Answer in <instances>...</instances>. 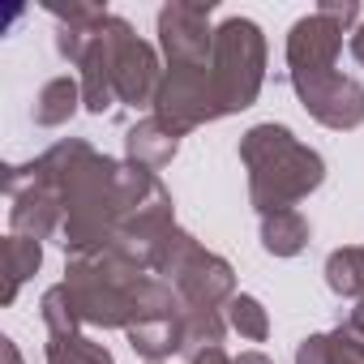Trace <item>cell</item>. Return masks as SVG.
<instances>
[{
	"instance_id": "25",
	"label": "cell",
	"mask_w": 364,
	"mask_h": 364,
	"mask_svg": "<svg viewBox=\"0 0 364 364\" xmlns=\"http://www.w3.org/2000/svg\"><path fill=\"white\" fill-rule=\"evenodd\" d=\"M347 326H351V330H355V334L364 338V296L355 300V309H351V317H347Z\"/></svg>"
},
{
	"instance_id": "19",
	"label": "cell",
	"mask_w": 364,
	"mask_h": 364,
	"mask_svg": "<svg viewBox=\"0 0 364 364\" xmlns=\"http://www.w3.org/2000/svg\"><path fill=\"white\" fill-rule=\"evenodd\" d=\"M48 364H116L103 343L90 334H48Z\"/></svg>"
},
{
	"instance_id": "18",
	"label": "cell",
	"mask_w": 364,
	"mask_h": 364,
	"mask_svg": "<svg viewBox=\"0 0 364 364\" xmlns=\"http://www.w3.org/2000/svg\"><path fill=\"white\" fill-rule=\"evenodd\" d=\"M223 334H228V321L219 317V309H189L185 304V347H180L185 360H198L202 351L223 347Z\"/></svg>"
},
{
	"instance_id": "20",
	"label": "cell",
	"mask_w": 364,
	"mask_h": 364,
	"mask_svg": "<svg viewBox=\"0 0 364 364\" xmlns=\"http://www.w3.org/2000/svg\"><path fill=\"white\" fill-rule=\"evenodd\" d=\"M228 326L240 334V338H249V343H266L270 338V317H266V309H262V300L257 296H232L228 300Z\"/></svg>"
},
{
	"instance_id": "11",
	"label": "cell",
	"mask_w": 364,
	"mask_h": 364,
	"mask_svg": "<svg viewBox=\"0 0 364 364\" xmlns=\"http://www.w3.org/2000/svg\"><path fill=\"white\" fill-rule=\"evenodd\" d=\"M300 107L326 124V129H360L364 124V86L347 73H317V77H296L291 82Z\"/></svg>"
},
{
	"instance_id": "13",
	"label": "cell",
	"mask_w": 364,
	"mask_h": 364,
	"mask_svg": "<svg viewBox=\"0 0 364 364\" xmlns=\"http://www.w3.org/2000/svg\"><path fill=\"white\" fill-rule=\"evenodd\" d=\"M176 150H180V137H176L167 124H159L154 116L137 120V124L124 133V154H129V163H133V167L163 171V167L176 159Z\"/></svg>"
},
{
	"instance_id": "1",
	"label": "cell",
	"mask_w": 364,
	"mask_h": 364,
	"mask_svg": "<svg viewBox=\"0 0 364 364\" xmlns=\"http://www.w3.org/2000/svg\"><path fill=\"white\" fill-rule=\"evenodd\" d=\"M31 167L65 206L60 249L69 257H86V253H99V249H112L116 232L133 215H141V210H150V206L171 198L159 185L154 171L133 167V163H116V159L99 154L82 137L56 141Z\"/></svg>"
},
{
	"instance_id": "22",
	"label": "cell",
	"mask_w": 364,
	"mask_h": 364,
	"mask_svg": "<svg viewBox=\"0 0 364 364\" xmlns=\"http://www.w3.org/2000/svg\"><path fill=\"white\" fill-rule=\"evenodd\" d=\"M326 343H330V364H364V338L351 326L330 330Z\"/></svg>"
},
{
	"instance_id": "27",
	"label": "cell",
	"mask_w": 364,
	"mask_h": 364,
	"mask_svg": "<svg viewBox=\"0 0 364 364\" xmlns=\"http://www.w3.org/2000/svg\"><path fill=\"white\" fill-rule=\"evenodd\" d=\"M351 56H355V60L364 65V22H360V26L351 31Z\"/></svg>"
},
{
	"instance_id": "8",
	"label": "cell",
	"mask_w": 364,
	"mask_h": 364,
	"mask_svg": "<svg viewBox=\"0 0 364 364\" xmlns=\"http://www.w3.org/2000/svg\"><path fill=\"white\" fill-rule=\"evenodd\" d=\"M154 120L167 124L176 137H185L210 120H223V103H219L210 65L206 69H171L167 65L159 95H154Z\"/></svg>"
},
{
	"instance_id": "6",
	"label": "cell",
	"mask_w": 364,
	"mask_h": 364,
	"mask_svg": "<svg viewBox=\"0 0 364 364\" xmlns=\"http://www.w3.org/2000/svg\"><path fill=\"white\" fill-rule=\"evenodd\" d=\"M360 26V5L355 0H321L317 14L300 18L287 35V77H317V73H334L338 52H343V35H351Z\"/></svg>"
},
{
	"instance_id": "9",
	"label": "cell",
	"mask_w": 364,
	"mask_h": 364,
	"mask_svg": "<svg viewBox=\"0 0 364 364\" xmlns=\"http://www.w3.org/2000/svg\"><path fill=\"white\" fill-rule=\"evenodd\" d=\"M215 5H189L171 0L159 9V48L171 69H206L215 52V26H210Z\"/></svg>"
},
{
	"instance_id": "14",
	"label": "cell",
	"mask_w": 364,
	"mask_h": 364,
	"mask_svg": "<svg viewBox=\"0 0 364 364\" xmlns=\"http://www.w3.org/2000/svg\"><path fill=\"white\" fill-rule=\"evenodd\" d=\"M309 245V219L291 206V210H270L262 215V249L270 257H296Z\"/></svg>"
},
{
	"instance_id": "21",
	"label": "cell",
	"mask_w": 364,
	"mask_h": 364,
	"mask_svg": "<svg viewBox=\"0 0 364 364\" xmlns=\"http://www.w3.org/2000/svg\"><path fill=\"white\" fill-rule=\"evenodd\" d=\"M48 14H52L60 26H99V22L112 18L103 5H86V0H69V5H60V0H48Z\"/></svg>"
},
{
	"instance_id": "2",
	"label": "cell",
	"mask_w": 364,
	"mask_h": 364,
	"mask_svg": "<svg viewBox=\"0 0 364 364\" xmlns=\"http://www.w3.org/2000/svg\"><path fill=\"white\" fill-rule=\"evenodd\" d=\"M65 291L73 300V313L82 326L99 330H129L150 313L176 309L180 296L171 283L124 257L120 249H99L86 257H69L65 266Z\"/></svg>"
},
{
	"instance_id": "7",
	"label": "cell",
	"mask_w": 364,
	"mask_h": 364,
	"mask_svg": "<svg viewBox=\"0 0 364 364\" xmlns=\"http://www.w3.org/2000/svg\"><path fill=\"white\" fill-rule=\"evenodd\" d=\"M99 39H103V56H107V73H112L116 103L154 107V95H159V82H163L159 52H154L124 18H116V14L103 22Z\"/></svg>"
},
{
	"instance_id": "12",
	"label": "cell",
	"mask_w": 364,
	"mask_h": 364,
	"mask_svg": "<svg viewBox=\"0 0 364 364\" xmlns=\"http://www.w3.org/2000/svg\"><path fill=\"white\" fill-rule=\"evenodd\" d=\"M124 334H129V347L137 355H146L150 364H163L167 355H180V347H185V304L150 313L137 326H129Z\"/></svg>"
},
{
	"instance_id": "10",
	"label": "cell",
	"mask_w": 364,
	"mask_h": 364,
	"mask_svg": "<svg viewBox=\"0 0 364 364\" xmlns=\"http://www.w3.org/2000/svg\"><path fill=\"white\" fill-rule=\"evenodd\" d=\"M5 193H9V228H14V236L48 240V236H56V232L65 228V206H60V198L35 176L31 163L5 171Z\"/></svg>"
},
{
	"instance_id": "16",
	"label": "cell",
	"mask_w": 364,
	"mask_h": 364,
	"mask_svg": "<svg viewBox=\"0 0 364 364\" xmlns=\"http://www.w3.org/2000/svg\"><path fill=\"white\" fill-rule=\"evenodd\" d=\"M5 257H9V270H5V291H0V300L14 304L22 283L43 266V240H31V236H9L5 240Z\"/></svg>"
},
{
	"instance_id": "23",
	"label": "cell",
	"mask_w": 364,
	"mask_h": 364,
	"mask_svg": "<svg viewBox=\"0 0 364 364\" xmlns=\"http://www.w3.org/2000/svg\"><path fill=\"white\" fill-rule=\"evenodd\" d=\"M296 364H330V343H326V334H309V338L296 347Z\"/></svg>"
},
{
	"instance_id": "26",
	"label": "cell",
	"mask_w": 364,
	"mask_h": 364,
	"mask_svg": "<svg viewBox=\"0 0 364 364\" xmlns=\"http://www.w3.org/2000/svg\"><path fill=\"white\" fill-rule=\"evenodd\" d=\"M0 355H5V364H22V351L14 338H0Z\"/></svg>"
},
{
	"instance_id": "3",
	"label": "cell",
	"mask_w": 364,
	"mask_h": 364,
	"mask_svg": "<svg viewBox=\"0 0 364 364\" xmlns=\"http://www.w3.org/2000/svg\"><path fill=\"white\" fill-rule=\"evenodd\" d=\"M240 163L249 167V202L257 215L291 210L326 180V159L274 120L253 124L240 137Z\"/></svg>"
},
{
	"instance_id": "28",
	"label": "cell",
	"mask_w": 364,
	"mask_h": 364,
	"mask_svg": "<svg viewBox=\"0 0 364 364\" xmlns=\"http://www.w3.org/2000/svg\"><path fill=\"white\" fill-rule=\"evenodd\" d=\"M232 364H274L270 355H262V351H245V355H236Z\"/></svg>"
},
{
	"instance_id": "4",
	"label": "cell",
	"mask_w": 364,
	"mask_h": 364,
	"mask_svg": "<svg viewBox=\"0 0 364 364\" xmlns=\"http://www.w3.org/2000/svg\"><path fill=\"white\" fill-rule=\"evenodd\" d=\"M150 274L176 287L180 304L189 309H223L236 296V270L228 257L202 249L185 228H171L154 253H150Z\"/></svg>"
},
{
	"instance_id": "24",
	"label": "cell",
	"mask_w": 364,
	"mask_h": 364,
	"mask_svg": "<svg viewBox=\"0 0 364 364\" xmlns=\"http://www.w3.org/2000/svg\"><path fill=\"white\" fill-rule=\"evenodd\" d=\"M189 364H232V360H228V351H223V347H210V351H202V355H198V360H189Z\"/></svg>"
},
{
	"instance_id": "5",
	"label": "cell",
	"mask_w": 364,
	"mask_h": 364,
	"mask_svg": "<svg viewBox=\"0 0 364 364\" xmlns=\"http://www.w3.org/2000/svg\"><path fill=\"white\" fill-rule=\"evenodd\" d=\"M210 77L223 103V116H236L257 103L266 82V35L249 18H228L215 26V52H210Z\"/></svg>"
},
{
	"instance_id": "15",
	"label": "cell",
	"mask_w": 364,
	"mask_h": 364,
	"mask_svg": "<svg viewBox=\"0 0 364 364\" xmlns=\"http://www.w3.org/2000/svg\"><path fill=\"white\" fill-rule=\"evenodd\" d=\"M77 107H82V82L77 77H52L35 99V124L39 129H60V124L73 120Z\"/></svg>"
},
{
	"instance_id": "17",
	"label": "cell",
	"mask_w": 364,
	"mask_h": 364,
	"mask_svg": "<svg viewBox=\"0 0 364 364\" xmlns=\"http://www.w3.org/2000/svg\"><path fill=\"white\" fill-rule=\"evenodd\" d=\"M326 287L343 300H360L364 296V249H355V245L334 249L326 257Z\"/></svg>"
}]
</instances>
